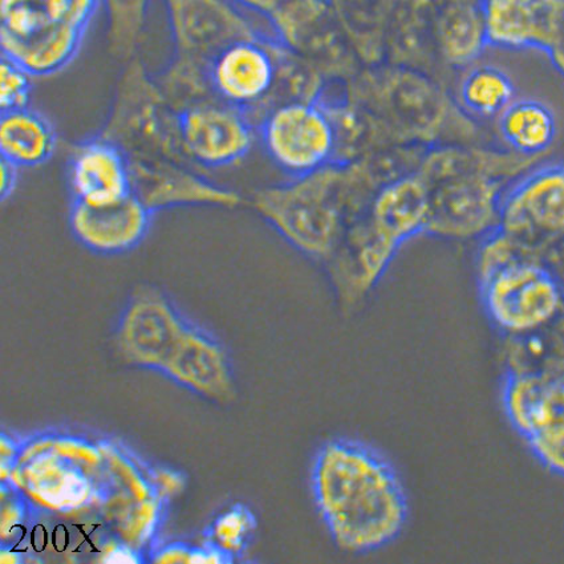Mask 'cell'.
Listing matches in <instances>:
<instances>
[{"label": "cell", "instance_id": "cell-5", "mask_svg": "<svg viewBox=\"0 0 564 564\" xmlns=\"http://www.w3.org/2000/svg\"><path fill=\"white\" fill-rule=\"evenodd\" d=\"M196 323L154 289H141L122 311L118 341L133 365L173 379L189 348Z\"/></svg>", "mask_w": 564, "mask_h": 564}, {"label": "cell", "instance_id": "cell-12", "mask_svg": "<svg viewBox=\"0 0 564 564\" xmlns=\"http://www.w3.org/2000/svg\"><path fill=\"white\" fill-rule=\"evenodd\" d=\"M278 75L276 44L245 39L228 45L210 62L214 95L229 106L243 109L268 100Z\"/></svg>", "mask_w": 564, "mask_h": 564}, {"label": "cell", "instance_id": "cell-37", "mask_svg": "<svg viewBox=\"0 0 564 564\" xmlns=\"http://www.w3.org/2000/svg\"><path fill=\"white\" fill-rule=\"evenodd\" d=\"M0 562L8 563V564L17 563V562H19V557H18V554L11 555V553H3L2 556H0Z\"/></svg>", "mask_w": 564, "mask_h": 564}, {"label": "cell", "instance_id": "cell-27", "mask_svg": "<svg viewBox=\"0 0 564 564\" xmlns=\"http://www.w3.org/2000/svg\"><path fill=\"white\" fill-rule=\"evenodd\" d=\"M256 528L254 514L246 506L236 505L213 523L209 543L232 560L248 546Z\"/></svg>", "mask_w": 564, "mask_h": 564}, {"label": "cell", "instance_id": "cell-8", "mask_svg": "<svg viewBox=\"0 0 564 564\" xmlns=\"http://www.w3.org/2000/svg\"><path fill=\"white\" fill-rule=\"evenodd\" d=\"M503 406L511 425L551 469L564 465V366L544 373H509Z\"/></svg>", "mask_w": 564, "mask_h": 564}, {"label": "cell", "instance_id": "cell-11", "mask_svg": "<svg viewBox=\"0 0 564 564\" xmlns=\"http://www.w3.org/2000/svg\"><path fill=\"white\" fill-rule=\"evenodd\" d=\"M178 118L184 152L193 165H235L254 145L256 128L250 116L218 99L186 109Z\"/></svg>", "mask_w": 564, "mask_h": 564}, {"label": "cell", "instance_id": "cell-28", "mask_svg": "<svg viewBox=\"0 0 564 564\" xmlns=\"http://www.w3.org/2000/svg\"><path fill=\"white\" fill-rule=\"evenodd\" d=\"M32 76L11 61L10 57L2 55L0 64V107L2 112L9 110L29 107Z\"/></svg>", "mask_w": 564, "mask_h": 564}, {"label": "cell", "instance_id": "cell-17", "mask_svg": "<svg viewBox=\"0 0 564 564\" xmlns=\"http://www.w3.org/2000/svg\"><path fill=\"white\" fill-rule=\"evenodd\" d=\"M430 214L427 194L416 172L386 184L368 207L366 219L382 242L398 250L425 232Z\"/></svg>", "mask_w": 564, "mask_h": 564}, {"label": "cell", "instance_id": "cell-19", "mask_svg": "<svg viewBox=\"0 0 564 564\" xmlns=\"http://www.w3.org/2000/svg\"><path fill=\"white\" fill-rule=\"evenodd\" d=\"M86 30L73 23L25 39L0 37L2 55L10 57L32 77L61 73L79 54Z\"/></svg>", "mask_w": 564, "mask_h": 564}, {"label": "cell", "instance_id": "cell-26", "mask_svg": "<svg viewBox=\"0 0 564 564\" xmlns=\"http://www.w3.org/2000/svg\"><path fill=\"white\" fill-rule=\"evenodd\" d=\"M153 0H101L107 18V42L110 54L120 61H132L144 36Z\"/></svg>", "mask_w": 564, "mask_h": 564}, {"label": "cell", "instance_id": "cell-31", "mask_svg": "<svg viewBox=\"0 0 564 564\" xmlns=\"http://www.w3.org/2000/svg\"><path fill=\"white\" fill-rule=\"evenodd\" d=\"M162 496H173L183 490L184 479L177 473L171 470H159L154 477Z\"/></svg>", "mask_w": 564, "mask_h": 564}, {"label": "cell", "instance_id": "cell-38", "mask_svg": "<svg viewBox=\"0 0 564 564\" xmlns=\"http://www.w3.org/2000/svg\"><path fill=\"white\" fill-rule=\"evenodd\" d=\"M560 473H562V475H564V465H563V468L560 470Z\"/></svg>", "mask_w": 564, "mask_h": 564}, {"label": "cell", "instance_id": "cell-35", "mask_svg": "<svg viewBox=\"0 0 564 564\" xmlns=\"http://www.w3.org/2000/svg\"><path fill=\"white\" fill-rule=\"evenodd\" d=\"M22 511L21 505L10 503L6 506L2 516L3 535L9 534L11 529H14L15 524L21 521Z\"/></svg>", "mask_w": 564, "mask_h": 564}, {"label": "cell", "instance_id": "cell-6", "mask_svg": "<svg viewBox=\"0 0 564 564\" xmlns=\"http://www.w3.org/2000/svg\"><path fill=\"white\" fill-rule=\"evenodd\" d=\"M479 288L486 314L510 336L546 328L564 307L560 278L535 259L499 270L479 282Z\"/></svg>", "mask_w": 564, "mask_h": 564}, {"label": "cell", "instance_id": "cell-25", "mask_svg": "<svg viewBox=\"0 0 564 564\" xmlns=\"http://www.w3.org/2000/svg\"><path fill=\"white\" fill-rule=\"evenodd\" d=\"M514 97L513 80L495 66L470 69L459 87V100L466 112L481 119L498 118Z\"/></svg>", "mask_w": 564, "mask_h": 564}, {"label": "cell", "instance_id": "cell-15", "mask_svg": "<svg viewBox=\"0 0 564 564\" xmlns=\"http://www.w3.org/2000/svg\"><path fill=\"white\" fill-rule=\"evenodd\" d=\"M68 184L74 203L95 207L119 203L133 193L127 155L100 134L74 148Z\"/></svg>", "mask_w": 564, "mask_h": 564}, {"label": "cell", "instance_id": "cell-14", "mask_svg": "<svg viewBox=\"0 0 564 564\" xmlns=\"http://www.w3.org/2000/svg\"><path fill=\"white\" fill-rule=\"evenodd\" d=\"M564 0H479L489 47L538 50L546 54Z\"/></svg>", "mask_w": 564, "mask_h": 564}, {"label": "cell", "instance_id": "cell-4", "mask_svg": "<svg viewBox=\"0 0 564 564\" xmlns=\"http://www.w3.org/2000/svg\"><path fill=\"white\" fill-rule=\"evenodd\" d=\"M100 135L124 152L129 165H193L181 141L178 113L139 59L129 61L122 73Z\"/></svg>", "mask_w": 564, "mask_h": 564}, {"label": "cell", "instance_id": "cell-3", "mask_svg": "<svg viewBox=\"0 0 564 564\" xmlns=\"http://www.w3.org/2000/svg\"><path fill=\"white\" fill-rule=\"evenodd\" d=\"M540 158L462 145H436L420 160L430 214L425 232L445 238L482 237L499 225L508 187Z\"/></svg>", "mask_w": 564, "mask_h": 564}, {"label": "cell", "instance_id": "cell-10", "mask_svg": "<svg viewBox=\"0 0 564 564\" xmlns=\"http://www.w3.org/2000/svg\"><path fill=\"white\" fill-rule=\"evenodd\" d=\"M499 228L529 245L564 236V164L531 167L506 189Z\"/></svg>", "mask_w": 564, "mask_h": 564}, {"label": "cell", "instance_id": "cell-16", "mask_svg": "<svg viewBox=\"0 0 564 564\" xmlns=\"http://www.w3.org/2000/svg\"><path fill=\"white\" fill-rule=\"evenodd\" d=\"M133 194L153 213L180 206L236 207L242 203L238 193L214 185L180 164L129 165Z\"/></svg>", "mask_w": 564, "mask_h": 564}, {"label": "cell", "instance_id": "cell-32", "mask_svg": "<svg viewBox=\"0 0 564 564\" xmlns=\"http://www.w3.org/2000/svg\"><path fill=\"white\" fill-rule=\"evenodd\" d=\"M0 166H2L0 167V177H2L0 178V194H2V200H8L15 191L19 167L3 159Z\"/></svg>", "mask_w": 564, "mask_h": 564}, {"label": "cell", "instance_id": "cell-33", "mask_svg": "<svg viewBox=\"0 0 564 564\" xmlns=\"http://www.w3.org/2000/svg\"><path fill=\"white\" fill-rule=\"evenodd\" d=\"M191 551L192 549L184 546V544H173V546L162 550L154 562L189 563Z\"/></svg>", "mask_w": 564, "mask_h": 564}, {"label": "cell", "instance_id": "cell-23", "mask_svg": "<svg viewBox=\"0 0 564 564\" xmlns=\"http://www.w3.org/2000/svg\"><path fill=\"white\" fill-rule=\"evenodd\" d=\"M0 37L25 39L64 23L77 25L73 0H0Z\"/></svg>", "mask_w": 564, "mask_h": 564}, {"label": "cell", "instance_id": "cell-13", "mask_svg": "<svg viewBox=\"0 0 564 564\" xmlns=\"http://www.w3.org/2000/svg\"><path fill=\"white\" fill-rule=\"evenodd\" d=\"M154 213L131 194L107 206L73 203L69 228L84 248L102 256H118L131 251L144 241L151 231Z\"/></svg>", "mask_w": 564, "mask_h": 564}, {"label": "cell", "instance_id": "cell-22", "mask_svg": "<svg viewBox=\"0 0 564 564\" xmlns=\"http://www.w3.org/2000/svg\"><path fill=\"white\" fill-rule=\"evenodd\" d=\"M498 129L511 151L541 158L553 145L556 121L546 104L522 99L510 102L498 116Z\"/></svg>", "mask_w": 564, "mask_h": 564}, {"label": "cell", "instance_id": "cell-34", "mask_svg": "<svg viewBox=\"0 0 564 564\" xmlns=\"http://www.w3.org/2000/svg\"><path fill=\"white\" fill-rule=\"evenodd\" d=\"M104 562L110 563H134L139 562L138 557H134L132 554V550L126 546H108L106 551H104Z\"/></svg>", "mask_w": 564, "mask_h": 564}, {"label": "cell", "instance_id": "cell-24", "mask_svg": "<svg viewBox=\"0 0 564 564\" xmlns=\"http://www.w3.org/2000/svg\"><path fill=\"white\" fill-rule=\"evenodd\" d=\"M209 66V63L174 54L165 69L154 76L174 112L180 115L198 104L217 99L212 88Z\"/></svg>", "mask_w": 564, "mask_h": 564}, {"label": "cell", "instance_id": "cell-20", "mask_svg": "<svg viewBox=\"0 0 564 564\" xmlns=\"http://www.w3.org/2000/svg\"><path fill=\"white\" fill-rule=\"evenodd\" d=\"M54 126L42 113L29 107L2 112L0 153L17 167L45 164L56 151Z\"/></svg>", "mask_w": 564, "mask_h": 564}, {"label": "cell", "instance_id": "cell-36", "mask_svg": "<svg viewBox=\"0 0 564 564\" xmlns=\"http://www.w3.org/2000/svg\"><path fill=\"white\" fill-rule=\"evenodd\" d=\"M236 3L259 12L275 11L284 0H235Z\"/></svg>", "mask_w": 564, "mask_h": 564}, {"label": "cell", "instance_id": "cell-1", "mask_svg": "<svg viewBox=\"0 0 564 564\" xmlns=\"http://www.w3.org/2000/svg\"><path fill=\"white\" fill-rule=\"evenodd\" d=\"M311 491L335 546L368 554L397 541L406 524V491L392 464L373 447L335 438L316 452Z\"/></svg>", "mask_w": 564, "mask_h": 564}, {"label": "cell", "instance_id": "cell-30", "mask_svg": "<svg viewBox=\"0 0 564 564\" xmlns=\"http://www.w3.org/2000/svg\"><path fill=\"white\" fill-rule=\"evenodd\" d=\"M551 64L554 68L564 76V6L560 24L555 32L554 41L551 43L550 48L546 52Z\"/></svg>", "mask_w": 564, "mask_h": 564}, {"label": "cell", "instance_id": "cell-9", "mask_svg": "<svg viewBox=\"0 0 564 564\" xmlns=\"http://www.w3.org/2000/svg\"><path fill=\"white\" fill-rule=\"evenodd\" d=\"M174 54L209 63L228 45L258 39L235 0H162Z\"/></svg>", "mask_w": 564, "mask_h": 564}, {"label": "cell", "instance_id": "cell-7", "mask_svg": "<svg viewBox=\"0 0 564 564\" xmlns=\"http://www.w3.org/2000/svg\"><path fill=\"white\" fill-rule=\"evenodd\" d=\"M265 153L291 178L308 176L336 162L337 132L326 109L290 101L269 110L259 124Z\"/></svg>", "mask_w": 564, "mask_h": 564}, {"label": "cell", "instance_id": "cell-2", "mask_svg": "<svg viewBox=\"0 0 564 564\" xmlns=\"http://www.w3.org/2000/svg\"><path fill=\"white\" fill-rule=\"evenodd\" d=\"M387 173L334 162L308 176L259 191L256 210L295 249L327 262L376 194Z\"/></svg>", "mask_w": 564, "mask_h": 564}, {"label": "cell", "instance_id": "cell-18", "mask_svg": "<svg viewBox=\"0 0 564 564\" xmlns=\"http://www.w3.org/2000/svg\"><path fill=\"white\" fill-rule=\"evenodd\" d=\"M39 451L41 452L28 449L29 457H35V459L25 466V469L14 466L10 473L12 482L28 489L32 497L48 508L57 510L79 508L93 491L88 478L77 466L69 464L73 458L61 455L54 447H52L54 453L51 455L44 453L41 446Z\"/></svg>", "mask_w": 564, "mask_h": 564}, {"label": "cell", "instance_id": "cell-21", "mask_svg": "<svg viewBox=\"0 0 564 564\" xmlns=\"http://www.w3.org/2000/svg\"><path fill=\"white\" fill-rule=\"evenodd\" d=\"M436 37L441 54L452 66H468L478 59L488 47L479 0L447 4L437 19Z\"/></svg>", "mask_w": 564, "mask_h": 564}, {"label": "cell", "instance_id": "cell-29", "mask_svg": "<svg viewBox=\"0 0 564 564\" xmlns=\"http://www.w3.org/2000/svg\"><path fill=\"white\" fill-rule=\"evenodd\" d=\"M159 520V508L154 502L142 503L138 516L129 524V538L133 540L142 541L152 534V531Z\"/></svg>", "mask_w": 564, "mask_h": 564}]
</instances>
